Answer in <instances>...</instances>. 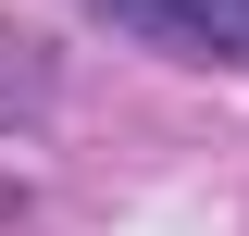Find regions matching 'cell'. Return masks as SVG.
Masks as SVG:
<instances>
[{
	"mask_svg": "<svg viewBox=\"0 0 249 236\" xmlns=\"http://www.w3.org/2000/svg\"><path fill=\"white\" fill-rule=\"evenodd\" d=\"M100 13L175 62H249V0H100Z\"/></svg>",
	"mask_w": 249,
	"mask_h": 236,
	"instance_id": "1",
	"label": "cell"
}]
</instances>
